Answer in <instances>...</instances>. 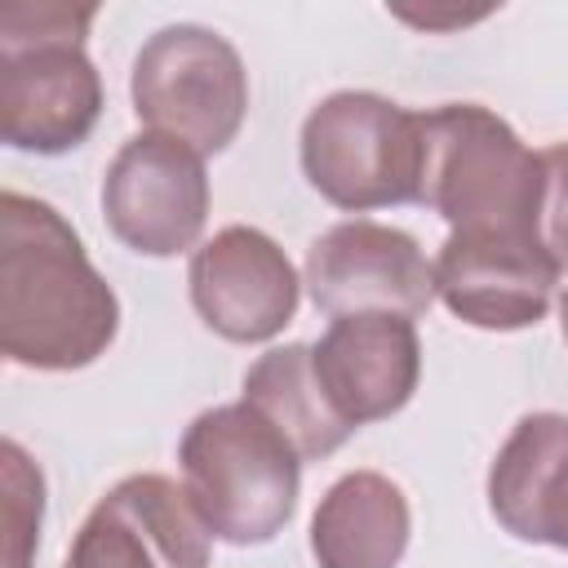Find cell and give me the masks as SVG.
I'll return each instance as SVG.
<instances>
[{"instance_id":"10","label":"cell","mask_w":568,"mask_h":568,"mask_svg":"<svg viewBox=\"0 0 568 568\" xmlns=\"http://www.w3.org/2000/svg\"><path fill=\"white\" fill-rule=\"evenodd\" d=\"M191 306L226 342H271L297 315L302 280L288 253L257 226H222L191 253Z\"/></svg>"},{"instance_id":"4","label":"cell","mask_w":568,"mask_h":568,"mask_svg":"<svg viewBox=\"0 0 568 568\" xmlns=\"http://www.w3.org/2000/svg\"><path fill=\"white\" fill-rule=\"evenodd\" d=\"M462 235H537L541 151L479 102L422 111V195Z\"/></svg>"},{"instance_id":"2","label":"cell","mask_w":568,"mask_h":568,"mask_svg":"<svg viewBox=\"0 0 568 568\" xmlns=\"http://www.w3.org/2000/svg\"><path fill=\"white\" fill-rule=\"evenodd\" d=\"M93 13L53 0L0 9V138L13 151L62 155L98 129L106 93L84 53Z\"/></svg>"},{"instance_id":"13","label":"cell","mask_w":568,"mask_h":568,"mask_svg":"<svg viewBox=\"0 0 568 568\" xmlns=\"http://www.w3.org/2000/svg\"><path fill=\"white\" fill-rule=\"evenodd\" d=\"M488 510L510 537L568 550V413L515 422L488 466Z\"/></svg>"},{"instance_id":"14","label":"cell","mask_w":568,"mask_h":568,"mask_svg":"<svg viewBox=\"0 0 568 568\" xmlns=\"http://www.w3.org/2000/svg\"><path fill=\"white\" fill-rule=\"evenodd\" d=\"M413 537V510L382 470H351L311 515V555L320 568H399Z\"/></svg>"},{"instance_id":"16","label":"cell","mask_w":568,"mask_h":568,"mask_svg":"<svg viewBox=\"0 0 568 568\" xmlns=\"http://www.w3.org/2000/svg\"><path fill=\"white\" fill-rule=\"evenodd\" d=\"M0 462H4V568H31V550L40 541V519H44V479L18 439H4Z\"/></svg>"},{"instance_id":"18","label":"cell","mask_w":568,"mask_h":568,"mask_svg":"<svg viewBox=\"0 0 568 568\" xmlns=\"http://www.w3.org/2000/svg\"><path fill=\"white\" fill-rule=\"evenodd\" d=\"M559 328H564V342H568V288H564V297H559Z\"/></svg>"},{"instance_id":"9","label":"cell","mask_w":568,"mask_h":568,"mask_svg":"<svg viewBox=\"0 0 568 568\" xmlns=\"http://www.w3.org/2000/svg\"><path fill=\"white\" fill-rule=\"evenodd\" d=\"M209 541L182 484L129 475L84 515L62 568H209Z\"/></svg>"},{"instance_id":"3","label":"cell","mask_w":568,"mask_h":568,"mask_svg":"<svg viewBox=\"0 0 568 568\" xmlns=\"http://www.w3.org/2000/svg\"><path fill=\"white\" fill-rule=\"evenodd\" d=\"M178 466L213 541L266 546L297 510L302 457L244 399L204 408L178 439Z\"/></svg>"},{"instance_id":"1","label":"cell","mask_w":568,"mask_h":568,"mask_svg":"<svg viewBox=\"0 0 568 568\" xmlns=\"http://www.w3.org/2000/svg\"><path fill=\"white\" fill-rule=\"evenodd\" d=\"M120 333V297L44 200L0 195V351L18 368H89Z\"/></svg>"},{"instance_id":"11","label":"cell","mask_w":568,"mask_h":568,"mask_svg":"<svg viewBox=\"0 0 568 568\" xmlns=\"http://www.w3.org/2000/svg\"><path fill=\"white\" fill-rule=\"evenodd\" d=\"M559 266L537 235H462L435 253V297L475 328L515 333L546 320Z\"/></svg>"},{"instance_id":"7","label":"cell","mask_w":568,"mask_h":568,"mask_svg":"<svg viewBox=\"0 0 568 568\" xmlns=\"http://www.w3.org/2000/svg\"><path fill=\"white\" fill-rule=\"evenodd\" d=\"M102 217L111 235L142 257L195 248L209 222L204 155L164 133L129 138L102 178Z\"/></svg>"},{"instance_id":"6","label":"cell","mask_w":568,"mask_h":568,"mask_svg":"<svg viewBox=\"0 0 568 568\" xmlns=\"http://www.w3.org/2000/svg\"><path fill=\"white\" fill-rule=\"evenodd\" d=\"M129 98L146 133L217 155L248 115V71L235 44L200 22L160 27L133 58Z\"/></svg>"},{"instance_id":"5","label":"cell","mask_w":568,"mask_h":568,"mask_svg":"<svg viewBox=\"0 0 568 568\" xmlns=\"http://www.w3.org/2000/svg\"><path fill=\"white\" fill-rule=\"evenodd\" d=\"M306 182L346 213L417 204L422 111L368 89H342L311 106L297 138Z\"/></svg>"},{"instance_id":"15","label":"cell","mask_w":568,"mask_h":568,"mask_svg":"<svg viewBox=\"0 0 568 568\" xmlns=\"http://www.w3.org/2000/svg\"><path fill=\"white\" fill-rule=\"evenodd\" d=\"M244 404H253L302 462L328 457L355 435L324 399L306 342L271 346L266 355H257L244 373Z\"/></svg>"},{"instance_id":"17","label":"cell","mask_w":568,"mask_h":568,"mask_svg":"<svg viewBox=\"0 0 568 568\" xmlns=\"http://www.w3.org/2000/svg\"><path fill=\"white\" fill-rule=\"evenodd\" d=\"M537 240L559 266L568 271V142H550L541 151V209H537Z\"/></svg>"},{"instance_id":"8","label":"cell","mask_w":568,"mask_h":568,"mask_svg":"<svg viewBox=\"0 0 568 568\" xmlns=\"http://www.w3.org/2000/svg\"><path fill=\"white\" fill-rule=\"evenodd\" d=\"M302 284L315 311L342 315H404L417 320L435 302V262L422 244L386 222L351 217L311 240Z\"/></svg>"},{"instance_id":"12","label":"cell","mask_w":568,"mask_h":568,"mask_svg":"<svg viewBox=\"0 0 568 568\" xmlns=\"http://www.w3.org/2000/svg\"><path fill=\"white\" fill-rule=\"evenodd\" d=\"M311 364L333 413L359 430L413 399L422 382L417 324L404 315H342L311 346Z\"/></svg>"}]
</instances>
